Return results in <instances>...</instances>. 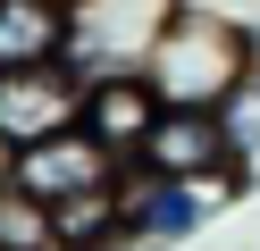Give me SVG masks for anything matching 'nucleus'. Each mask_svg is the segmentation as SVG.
I'll return each instance as SVG.
<instances>
[{"label": "nucleus", "instance_id": "obj_2", "mask_svg": "<svg viewBox=\"0 0 260 251\" xmlns=\"http://www.w3.org/2000/svg\"><path fill=\"white\" fill-rule=\"evenodd\" d=\"M176 0H76V33H68V67L76 76H118V67H151L159 33H168Z\"/></svg>", "mask_w": 260, "mask_h": 251}, {"label": "nucleus", "instance_id": "obj_7", "mask_svg": "<svg viewBox=\"0 0 260 251\" xmlns=\"http://www.w3.org/2000/svg\"><path fill=\"white\" fill-rule=\"evenodd\" d=\"M76 0H0V67H51L68 59Z\"/></svg>", "mask_w": 260, "mask_h": 251}, {"label": "nucleus", "instance_id": "obj_6", "mask_svg": "<svg viewBox=\"0 0 260 251\" xmlns=\"http://www.w3.org/2000/svg\"><path fill=\"white\" fill-rule=\"evenodd\" d=\"M126 159H109L101 142H92L84 126H59V134H42V142H25L17 151V184L25 193H42V201H68V193H92V184H109Z\"/></svg>", "mask_w": 260, "mask_h": 251}, {"label": "nucleus", "instance_id": "obj_9", "mask_svg": "<svg viewBox=\"0 0 260 251\" xmlns=\"http://www.w3.org/2000/svg\"><path fill=\"white\" fill-rule=\"evenodd\" d=\"M176 9L218 17V25H226V33H243V42H252V59H260V0H176Z\"/></svg>", "mask_w": 260, "mask_h": 251}, {"label": "nucleus", "instance_id": "obj_1", "mask_svg": "<svg viewBox=\"0 0 260 251\" xmlns=\"http://www.w3.org/2000/svg\"><path fill=\"white\" fill-rule=\"evenodd\" d=\"M243 67H252V42H243V33H226L218 17L176 9L143 76L159 84V100H202V109H218V100L243 84Z\"/></svg>", "mask_w": 260, "mask_h": 251}, {"label": "nucleus", "instance_id": "obj_4", "mask_svg": "<svg viewBox=\"0 0 260 251\" xmlns=\"http://www.w3.org/2000/svg\"><path fill=\"white\" fill-rule=\"evenodd\" d=\"M76 109H84V76H76L68 59L51 67H0V134L9 142H42V134L76 126Z\"/></svg>", "mask_w": 260, "mask_h": 251}, {"label": "nucleus", "instance_id": "obj_5", "mask_svg": "<svg viewBox=\"0 0 260 251\" xmlns=\"http://www.w3.org/2000/svg\"><path fill=\"white\" fill-rule=\"evenodd\" d=\"M159 84L143 76V67H118V76H92L84 84V109H76V126L92 134V142L109 151V159H135L143 142H151V126H159Z\"/></svg>", "mask_w": 260, "mask_h": 251}, {"label": "nucleus", "instance_id": "obj_8", "mask_svg": "<svg viewBox=\"0 0 260 251\" xmlns=\"http://www.w3.org/2000/svg\"><path fill=\"white\" fill-rule=\"evenodd\" d=\"M0 251H59V218L42 193L0 184Z\"/></svg>", "mask_w": 260, "mask_h": 251}, {"label": "nucleus", "instance_id": "obj_3", "mask_svg": "<svg viewBox=\"0 0 260 251\" xmlns=\"http://www.w3.org/2000/svg\"><path fill=\"white\" fill-rule=\"evenodd\" d=\"M118 218H126V243H135V251H168V243H185V234H202L210 184L159 176V167L126 159V167H118Z\"/></svg>", "mask_w": 260, "mask_h": 251}, {"label": "nucleus", "instance_id": "obj_10", "mask_svg": "<svg viewBox=\"0 0 260 251\" xmlns=\"http://www.w3.org/2000/svg\"><path fill=\"white\" fill-rule=\"evenodd\" d=\"M0 184H17V142L0 134Z\"/></svg>", "mask_w": 260, "mask_h": 251}]
</instances>
